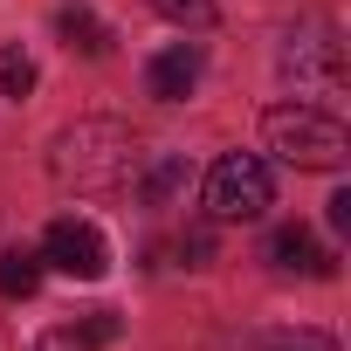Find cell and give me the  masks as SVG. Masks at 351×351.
<instances>
[{
	"label": "cell",
	"mask_w": 351,
	"mask_h": 351,
	"mask_svg": "<svg viewBox=\"0 0 351 351\" xmlns=\"http://www.w3.org/2000/svg\"><path fill=\"white\" fill-rule=\"evenodd\" d=\"M207 255H214V234H207V228L180 234V262H186V269H207Z\"/></svg>",
	"instance_id": "obj_15"
},
{
	"label": "cell",
	"mask_w": 351,
	"mask_h": 351,
	"mask_svg": "<svg viewBox=\"0 0 351 351\" xmlns=\"http://www.w3.org/2000/svg\"><path fill=\"white\" fill-rule=\"evenodd\" d=\"M193 186V165L180 158V152H145V165L131 172V200L145 207V214H158V207H180V193Z\"/></svg>",
	"instance_id": "obj_6"
},
{
	"label": "cell",
	"mask_w": 351,
	"mask_h": 351,
	"mask_svg": "<svg viewBox=\"0 0 351 351\" xmlns=\"http://www.w3.org/2000/svg\"><path fill=\"white\" fill-rule=\"evenodd\" d=\"M56 35H62L69 49H83V56H104V49H110V28H104L90 8H62V14H56Z\"/></svg>",
	"instance_id": "obj_9"
},
{
	"label": "cell",
	"mask_w": 351,
	"mask_h": 351,
	"mask_svg": "<svg viewBox=\"0 0 351 351\" xmlns=\"http://www.w3.org/2000/svg\"><path fill=\"white\" fill-rule=\"evenodd\" d=\"M145 90H152L158 104H186V97L200 90V49H193V42L158 49V56H152V69H145Z\"/></svg>",
	"instance_id": "obj_7"
},
{
	"label": "cell",
	"mask_w": 351,
	"mask_h": 351,
	"mask_svg": "<svg viewBox=\"0 0 351 351\" xmlns=\"http://www.w3.org/2000/svg\"><path fill=\"white\" fill-rule=\"evenodd\" d=\"M330 228H351V186L330 193Z\"/></svg>",
	"instance_id": "obj_16"
},
{
	"label": "cell",
	"mask_w": 351,
	"mask_h": 351,
	"mask_svg": "<svg viewBox=\"0 0 351 351\" xmlns=\"http://www.w3.org/2000/svg\"><path fill=\"white\" fill-rule=\"evenodd\" d=\"M42 289V255L35 248H8L0 255V296H35Z\"/></svg>",
	"instance_id": "obj_10"
},
{
	"label": "cell",
	"mask_w": 351,
	"mask_h": 351,
	"mask_svg": "<svg viewBox=\"0 0 351 351\" xmlns=\"http://www.w3.org/2000/svg\"><path fill=\"white\" fill-rule=\"evenodd\" d=\"M269 262H276L282 276H337V262L317 248V234H310L303 221H289V228L269 234Z\"/></svg>",
	"instance_id": "obj_8"
},
{
	"label": "cell",
	"mask_w": 351,
	"mask_h": 351,
	"mask_svg": "<svg viewBox=\"0 0 351 351\" xmlns=\"http://www.w3.org/2000/svg\"><path fill=\"white\" fill-rule=\"evenodd\" d=\"M0 97H35V56L28 49H8V56H0Z\"/></svg>",
	"instance_id": "obj_11"
},
{
	"label": "cell",
	"mask_w": 351,
	"mask_h": 351,
	"mask_svg": "<svg viewBox=\"0 0 351 351\" xmlns=\"http://www.w3.org/2000/svg\"><path fill=\"white\" fill-rule=\"evenodd\" d=\"M42 262H56V269L76 276V282H97V276L110 269V241H104L97 221L62 214V221H49V234H42Z\"/></svg>",
	"instance_id": "obj_5"
},
{
	"label": "cell",
	"mask_w": 351,
	"mask_h": 351,
	"mask_svg": "<svg viewBox=\"0 0 351 351\" xmlns=\"http://www.w3.org/2000/svg\"><path fill=\"white\" fill-rule=\"evenodd\" d=\"M262 138H269L276 158H289V165H303V172H337V165L351 158V131H344L324 104H276V110L262 117Z\"/></svg>",
	"instance_id": "obj_2"
},
{
	"label": "cell",
	"mask_w": 351,
	"mask_h": 351,
	"mask_svg": "<svg viewBox=\"0 0 351 351\" xmlns=\"http://www.w3.org/2000/svg\"><path fill=\"white\" fill-rule=\"evenodd\" d=\"M152 8H158L172 28H207V21H214V0H152Z\"/></svg>",
	"instance_id": "obj_12"
},
{
	"label": "cell",
	"mask_w": 351,
	"mask_h": 351,
	"mask_svg": "<svg viewBox=\"0 0 351 351\" xmlns=\"http://www.w3.org/2000/svg\"><path fill=\"white\" fill-rule=\"evenodd\" d=\"M35 351H97V344H90L76 324H62V330H42V337H35Z\"/></svg>",
	"instance_id": "obj_14"
},
{
	"label": "cell",
	"mask_w": 351,
	"mask_h": 351,
	"mask_svg": "<svg viewBox=\"0 0 351 351\" xmlns=\"http://www.w3.org/2000/svg\"><path fill=\"white\" fill-rule=\"evenodd\" d=\"M138 165H145V145H138V131L124 117H76L49 145V180L62 193H83V200L124 193Z\"/></svg>",
	"instance_id": "obj_1"
},
{
	"label": "cell",
	"mask_w": 351,
	"mask_h": 351,
	"mask_svg": "<svg viewBox=\"0 0 351 351\" xmlns=\"http://www.w3.org/2000/svg\"><path fill=\"white\" fill-rule=\"evenodd\" d=\"M255 351H337L324 330H282V337H262Z\"/></svg>",
	"instance_id": "obj_13"
},
{
	"label": "cell",
	"mask_w": 351,
	"mask_h": 351,
	"mask_svg": "<svg viewBox=\"0 0 351 351\" xmlns=\"http://www.w3.org/2000/svg\"><path fill=\"white\" fill-rule=\"evenodd\" d=\"M282 76H289L296 90L337 97V90H344V76H351L344 42H337L330 28H303V35H289V42H282Z\"/></svg>",
	"instance_id": "obj_4"
},
{
	"label": "cell",
	"mask_w": 351,
	"mask_h": 351,
	"mask_svg": "<svg viewBox=\"0 0 351 351\" xmlns=\"http://www.w3.org/2000/svg\"><path fill=\"white\" fill-rule=\"evenodd\" d=\"M276 200V180H269V158L262 152H221L214 172H207V214L214 221H262Z\"/></svg>",
	"instance_id": "obj_3"
}]
</instances>
